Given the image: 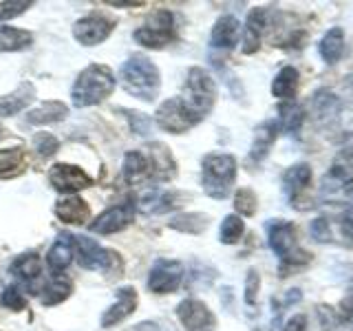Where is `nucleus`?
Segmentation results:
<instances>
[{
    "mask_svg": "<svg viewBox=\"0 0 353 331\" xmlns=\"http://www.w3.org/2000/svg\"><path fill=\"white\" fill-rule=\"evenodd\" d=\"M327 177L340 185L351 179L353 177V148H342L336 152L334 161H331V166H329Z\"/></svg>",
    "mask_w": 353,
    "mask_h": 331,
    "instance_id": "obj_31",
    "label": "nucleus"
},
{
    "mask_svg": "<svg viewBox=\"0 0 353 331\" xmlns=\"http://www.w3.org/2000/svg\"><path fill=\"white\" fill-rule=\"evenodd\" d=\"M150 154L148 157V168H150V179L154 181H170L176 174V163L172 152L163 146V143H154V146L148 148Z\"/></svg>",
    "mask_w": 353,
    "mask_h": 331,
    "instance_id": "obj_19",
    "label": "nucleus"
},
{
    "mask_svg": "<svg viewBox=\"0 0 353 331\" xmlns=\"http://www.w3.org/2000/svg\"><path fill=\"white\" fill-rule=\"evenodd\" d=\"M338 230L345 239L353 241V203L342 210V214L338 217Z\"/></svg>",
    "mask_w": 353,
    "mask_h": 331,
    "instance_id": "obj_42",
    "label": "nucleus"
},
{
    "mask_svg": "<svg viewBox=\"0 0 353 331\" xmlns=\"http://www.w3.org/2000/svg\"><path fill=\"white\" fill-rule=\"evenodd\" d=\"M29 7H31V3H0V22L20 16L22 11Z\"/></svg>",
    "mask_w": 353,
    "mask_h": 331,
    "instance_id": "obj_43",
    "label": "nucleus"
},
{
    "mask_svg": "<svg viewBox=\"0 0 353 331\" xmlns=\"http://www.w3.org/2000/svg\"><path fill=\"white\" fill-rule=\"evenodd\" d=\"M234 210L239 212V217H254L259 210V197L252 188H239L234 194Z\"/></svg>",
    "mask_w": 353,
    "mask_h": 331,
    "instance_id": "obj_36",
    "label": "nucleus"
},
{
    "mask_svg": "<svg viewBox=\"0 0 353 331\" xmlns=\"http://www.w3.org/2000/svg\"><path fill=\"white\" fill-rule=\"evenodd\" d=\"M33 148H36L42 157H51V154H55V150L60 148V141L53 135H49V132H40V135H36V139H33Z\"/></svg>",
    "mask_w": 353,
    "mask_h": 331,
    "instance_id": "obj_40",
    "label": "nucleus"
},
{
    "mask_svg": "<svg viewBox=\"0 0 353 331\" xmlns=\"http://www.w3.org/2000/svg\"><path fill=\"white\" fill-rule=\"evenodd\" d=\"M73 257H77V263L84 270H102L106 272L110 263H115V254L110 250H104L97 241L88 237H73Z\"/></svg>",
    "mask_w": 353,
    "mask_h": 331,
    "instance_id": "obj_9",
    "label": "nucleus"
},
{
    "mask_svg": "<svg viewBox=\"0 0 353 331\" xmlns=\"http://www.w3.org/2000/svg\"><path fill=\"white\" fill-rule=\"evenodd\" d=\"M259 290H261V274L250 268L245 276V305L254 307L259 303Z\"/></svg>",
    "mask_w": 353,
    "mask_h": 331,
    "instance_id": "obj_39",
    "label": "nucleus"
},
{
    "mask_svg": "<svg viewBox=\"0 0 353 331\" xmlns=\"http://www.w3.org/2000/svg\"><path fill=\"white\" fill-rule=\"evenodd\" d=\"M73 261V237L71 234H60L58 241L53 243L49 254H47V265L51 272H62L71 265Z\"/></svg>",
    "mask_w": 353,
    "mask_h": 331,
    "instance_id": "obj_27",
    "label": "nucleus"
},
{
    "mask_svg": "<svg viewBox=\"0 0 353 331\" xmlns=\"http://www.w3.org/2000/svg\"><path fill=\"white\" fill-rule=\"evenodd\" d=\"M132 217H135V203L132 201L110 205L108 210H104V212L93 221L91 230L95 232V234H115V232H121L130 223Z\"/></svg>",
    "mask_w": 353,
    "mask_h": 331,
    "instance_id": "obj_12",
    "label": "nucleus"
},
{
    "mask_svg": "<svg viewBox=\"0 0 353 331\" xmlns=\"http://www.w3.org/2000/svg\"><path fill=\"white\" fill-rule=\"evenodd\" d=\"M119 82L126 88V93L143 99V102H152L159 93V71L146 55L128 58L121 66Z\"/></svg>",
    "mask_w": 353,
    "mask_h": 331,
    "instance_id": "obj_3",
    "label": "nucleus"
},
{
    "mask_svg": "<svg viewBox=\"0 0 353 331\" xmlns=\"http://www.w3.org/2000/svg\"><path fill=\"white\" fill-rule=\"evenodd\" d=\"M241 38V22L236 16H221L212 31H210V47L230 51L239 44Z\"/></svg>",
    "mask_w": 353,
    "mask_h": 331,
    "instance_id": "obj_18",
    "label": "nucleus"
},
{
    "mask_svg": "<svg viewBox=\"0 0 353 331\" xmlns=\"http://www.w3.org/2000/svg\"><path fill=\"white\" fill-rule=\"evenodd\" d=\"M176 316H179L185 331H216V316L203 301L199 298H185L176 307Z\"/></svg>",
    "mask_w": 353,
    "mask_h": 331,
    "instance_id": "obj_8",
    "label": "nucleus"
},
{
    "mask_svg": "<svg viewBox=\"0 0 353 331\" xmlns=\"http://www.w3.org/2000/svg\"><path fill=\"white\" fill-rule=\"evenodd\" d=\"M128 117H130V124H132V130L137 132V135H148V128H150V119L143 115V113H132V110H126Z\"/></svg>",
    "mask_w": 353,
    "mask_h": 331,
    "instance_id": "obj_44",
    "label": "nucleus"
},
{
    "mask_svg": "<svg viewBox=\"0 0 353 331\" xmlns=\"http://www.w3.org/2000/svg\"><path fill=\"white\" fill-rule=\"evenodd\" d=\"M110 31H113V22L102 16H86L75 22L73 36L77 42H82L84 47H95V44L104 42Z\"/></svg>",
    "mask_w": 353,
    "mask_h": 331,
    "instance_id": "obj_14",
    "label": "nucleus"
},
{
    "mask_svg": "<svg viewBox=\"0 0 353 331\" xmlns=\"http://www.w3.org/2000/svg\"><path fill=\"white\" fill-rule=\"evenodd\" d=\"M154 121H157L159 128H163L165 132L181 135V132H188L190 128H194L201 119L181 102V97H170L157 108Z\"/></svg>",
    "mask_w": 353,
    "mask_h": 331,
    "instance_id": "obj_6",
    "label": "nucleus"
},
{
    "mask_svg": "<svg viewBox=\"0 0 353 331\" xmlns=\"http://www.w3.org/2000/svg\"><path fill=\"white\" fill-rule=\"evenodd\" d=\"M268 245L281 261V276H290L312 263V254L298 248L296 225L287 219H272L268 223Z\"/></svg>",
    "mask_w": 353,
    "mask_h": 331,
    "instance_id": "obj_1",
    "label": "nucleus"
},
{
    "mask_svg": "<svg viewBox=\"0 0 353 331\" xmlns=\"http://www.w3.org/2000/svg\"><path fill=\"white\" fill-rule=\"evenodd\" d=\"M312 177H314V170L307 161H298L290 166V168L283 172V179H281V190L287 197V201L294 203L296 199L307 190V185L312 183Z\"/></svg>",
    "mask_w": 353,
    "mask_h": 331,
    "instance_id": "obj_16",
    "label": "nucleus"
},
{
    "mask_svg": "<svg viewBox=\"0 0 353 331\" xmlns=\"http://www.w3.org/2000/svg\"><path fill=\"white\" fill-rule=\"evenodd\" d=\"M11 272H14V276L25 283L27 287H36V281L40 279L42 274V261L36 257V254H22V257H18L14 263H11Z\"/></svg>",
    "mask_w": 353,
    "mask_h": 331,
    "instance_id": "obj_26",
    "label": "nucleus"
},
{
    "mask_svg": "<svg viewBox=\"0 0 353 331\" xmlns=\"http://www.w3.org/2000/svg\"><path fill=\"white\" fill-rule=\"evenodd\" d=\"M31 42H33V36L25 29H16V27L0 29V51H20V49H27Z\"/></svg>",
    "mask_w": 353,
    "mask_h": 331,
    "instance_id": "obj_33",
    "label": "nucleus"
},
{
    "mask_svg": "<svg viewBox=\"0 0 353 331\" xmlns=\"http://www.w3.org/2000/svg\"><path fill=\"white\" fill-rule=\"evenodd\" d=\"M135 307H137V292L132 287H121V290H117V303L110 305L102 316V327L108 329L113 325H119L121 320L135 312Z\"/></svg>",
    "mask_w": 353,
    "mask_h": 331,
    "instance_id": "obj_20",
    "label": "nucleus"
},
{
    "mask_svg": "<svg viewBox=\"0 0 353 331\" xmlns=\"http://www.w3.org/2000/svg\"><path fill=\"white\" fill-rule=\"evenodd\" d=\"M345 29L342 27H329L323 38L318 40V55L323 58L327 66H334L345 55Z\"/></svg>",
    "mask_w": 353,
    "mask_h": 331,
    "instance_id": "obj_21",
    "label": "nucleus"
},
{
    "mask_svg": "<svg viewBox=\"0 0 353 331\" xmlns=\"http://www.w3.org/2000/svg\"><path fill=\"white\" fill-rule=\"evenodd\" d=\"M49 181L55 190L66 192V194L84 190V188L93 183L91 177H88L82 168H77V166H71V163H55L49 170Z\"/></svg>",
    "mask_w": 353,
    "mask_h": 331,
    "instance_id": "obj_11",
    "label": "nucleus"
},
{
    "mask_svg": "<svg viewBox=\"0 0 353 331\" xmlns=\"http://www.w3.org/2000/svg\"><path fill=\"white\" fill-rule=\"evenodd\" d=\"M33 95H36L33 84H20L14 93L0 97V115L11 117V115L20 113V110H25L33 102Z\"/></svg>",
    "mask_w": 353,
    "mask_h": 331,
    "instance_id": "obj_25",
    "label": "nucleus"
},
{
    "mask_svg": "<svg viewBox=\"0 0 353 331\" xmlns=\"http://www.w3.org/2000/svg\"><path fill=\"white\" fill-rule=\"evenodd\" d=\"M309 234H312V239L316 243H323V245L334 241V230H331V223L327 217L312 219V223H309Z\"/></svg>",
    "mask_w": 353,
    "mask_h": 331,
    "instance_id": "obj_37",
    "label": "nucleus"
},
{
    "mask_svg": "<svg viewBox=\"0 0 353 331\" xmlns=\"http://www.w3.org/2000/svg\"><path fill=\"white\" fill-rule=\"evenodd\" d=\"M298 86H301V73H298L296 66L287 64L274 75L272 80V95L281 102H292L298 95Z\"/></svg>",
    "mask_w": 353,
    "mask_h": 331,
    "instance_id": "obj_22",
    "label": "nucleus"
},
{
    "mask_svg": "<svg viewBox=\"0 0 353 331\" xmlns=\"http://www.w3.org/2000/svg\"><path fill=\"white\" fill-rule=\"evenodd\" d=\"M307 323H309L307 314H294L285 320L283 331H307Z\"/></svg>",
    "mask_w": 353,
    "mask_h": 331,
    "instance_id": "obj_45",
    "label": "nucleus"
},
{
    "mask_svg": "<svg viewBox=\"0 0 353 331\" xmlns=\"http://www.w3.org/2000/svg\"><path fill=\"white\" fill-rule=\"evenodd\" d=\"M3 305L9 307V309H14V312H20V309L27 307V298L14 285V287H7V290L3 292Z\"/></svg>",
    "mask_w": 353,
    "mask_h": 331,
    "instance_id": "obj_41",
    "label": "nucleus"
},
{
    "mask_svg": "<svg viewBox=\"0 0 353 331\" xmlns=\"http://www.w3.org/2000/svg\"><path fill=\"white\" fill-rule=\"evenodd\" d=\"M115 91V75L106 64H91L84 69L73 84V104L77 108L82 106H93L106 99L110 93Z\"/></svg>",
    "mask_w": 353,
    "mask_h": 331,
    "instance_id": "obj_4",
    "label": "nucleus"
},
{
    "mask_svg": "<svg viewBox=\"0 0 353 331\" xmlns=\"http://www.w3.org/2000/svg\"><path fill=\"white\" fill-rule=\"evenodd\" d=\"M243 232H245V221H243L239 214H228L223 221H221L219 239L223 245H234V243L241 241Z\"/></svg>",
    "mask_w": 353,
    "mask_h": 331,
    "instance_id": "obj_35",
    "label": "nucleus"
},
{
    "mask_svg": "<svg viewBox=\"0 0 353 331\" xmlns=\"http://www.w3.org/2000/svg\"><path fill=\"white\" fill-rule=\"evenodd\" d=\"M124 179L126 183L135 185L143 179H150V168H148V157L141 150H130L124 157Z\"/></svg>",
    "mask_w": 353,
    "mask_h": 331,
    "instance_id": "obj_28",
    "label": "nucleus"
},
{
    "mask_svg": "<svg viewBox=\"0 0 353 331\" xmlns=\"http://www.w3.org/2000/svg\"><path fill=\"white\" fill-rule=\"evenodd\" d=\"M281 135V128H279V121L276 119H265L256 126L254 130V139H252V146H250V161L252 163H261L265 157L270 154V150L274 148L276 139Z\"/></svg>",
    "mask_w": 353,
    "mask_h": 331,
    "instance_id": "obj_17",
    "label": "nucleus"
},
{
    "mask_svg": "<svg viewBox=\"0 0 353 331\" xmlns=\"http://www.w3.org/2000/svg\"><path fill=\"white\" fill-rule=\"evenodd\" d=\"M66 115H69V108H66L62 102H47V104H42L40 108L36 110H31V113L27 115V121L29 124H53V121H60L64 119Z\"/></svg>",
    "mask_w": 353,
    "mask_h": 331,
    "instance_id": "obj_32",
    "label": "nucleus"
},
{
    "mask_svg": "<svg viewBox=\"0 0 353 331\" xmlns=\"http://www.w3.org/2000/svg\"><path fill=\"white\" fill-rule=\"evenodd\" d=\"M22 159H25V154H22L20 148H16V150H11V148L0 150V177L16 172L22 166Z\"/></svg>",
    "mask_w": 353,
    "mask_h": 331,
    "instance_id": "obj_38",
    "label": "nucleus"
},
{
    "mask_svg": "<svg viewBox=\"0 0 353 331\" xmlns=\"http://www.w3.org/2000/svg\"><path fill=\"white\" fill-rule=\"evenodd\" d=\"M42 292H44L42 298H40L42 305L44 307H53V305L62 303L64 298H69V294H71V281L62 279V276H53L51 283L44 287Z\"/></svg>",
    "mask_w": 353,
    "mask_h": 331,
    "instance_id": "obj_34",
    "label": "nucleus"
},
{
    "mask_svg": "<svg viewBox=\"0 0 353 331\" xmlns=\"http://www.w3.org/2000/svg\"><path fill=\"white\" fill-rule=\"evenodd\" d=\"M210 225V217L203 212H183L170 219V228L183 234H203Z\"/></svg>",
    "mask_w": 353,
    "mask_h": 331,
    "instance_id": "obj_30",
    "label": "nucleus"
},
{
    "mask_svg": "<svg viewBox=\"0 0 353 331\" xmlns=\"http://www.w3.org/2000/svg\"><path fill=\"white\" fill-rule=\"evenodd\" d=\"M135 38L141 47L148 49H161L174 38V18L168 9H161L152 14L146 22V27H139L135 31Z\"/></svg>",
    "mask_w": 353,
    "mask_h": 331,
    "instance_id": "obj_7",
    "label": "nucleus"
},
{
    "mask_svg": "<svg viewBox=\"0 0 353 331\" xmlns=\"http://www.w3.org/2000/svg\"><path fill=\"white\" fill-rule=\"evenodd\" d=\"M342 192H345V197L349 199V201H353V177L349 181L342 183Z\"/></svg>",
    "mask_w": 353,
    "mask_h": 331,
    "instance_id": "obj_46",
    "label": "nucleus"
},
{
    "mask_svg": "<svg viewBox=\"0 0 353 331\" xmlns=\"http://www.w3.org/2000/svg\"><path fill=\"white\" fill-rule=\"evenodd\" d=\"M216 97H219V86L214 82V77L205 69H201V66H192L185 77L181 102L190 108L199 119H203L210 110L214 108Z\"/></svg>",
    "mask_w": 353,
    "mask_h": 331,
    "instance_id": "obj_5",
    "label": "nucleus"
},
{
    "mask_svg": "<svg viewBox=\"0 0 353 331\" xmlns=\"http://www.w3.org/2000/svg\"><path fill=\"white\" fill-rule=\"evenodd\" d=\"M55 214H58L64 223H86V219L91 212H88L86 201H82V199H77V197H69L55 203Z\"/></svg>",
    "mask_w": 353,
    "mask_h": 331,
    "instance_id": "obj_29",
    "label": "nucleus"
},
{
    "mask_svg": "<svg viewBox=\"0 0 353 331\" xmlns=\"http://www.w3.org/2000/svg\"><path fill=\"white\" fill-rule=\"evenodd\" d=\"M185 194L181 192H168V190H148L139 197L137 210L143 214H163L170 212V210L183 205Z\"/></svg>",
    "mask_w": 353,
    "mask_h": 331,
    "instance_id": "obj_15",
    "label": "nucleus"
},
{
    "mask_svg": "<svg viewBox=\"0 0 353 331\" xmlns=\"http://www.w3.org/2000/svg\"><path fill=\"white\" fill-rule=\"evenodd\" d=\"M183 265L179 261L161 259L154 263V268L150 270L148 276V290L154 294H172L179 290V285L183 281Z\"/></svg>",
    "mask_w": 353,
    "mask_h": 331,
    "instance_id": "obj_10",
    "label": "nucleus"
},
{
    "mask_svg": "<svg viewBox=\"0 0 353 331\" xmlns=\"http://www.w3.org/2000/svg\"><path fill=\"white\" fill-rule=\"evenodd\" d=\"M236 170L239 163L234 154L228 152H214L203 157L201 163V185L208 197L212 199H225L230 197L232 188H234L236 181Z\"/></svg>",
    "mask_w": 353,
    "mask_h": 331,
    "instance_id": "obj_2",
    "label": "nucleus"
},
{
    "mask_svg": "<svg viewBox=\"0 0 353 331\" xmlns=\"http://www.w3.org/2000/svg\"><path fill=\"white\" fill-rule=\"evenodd\" d=\"M279 128L285 132V135L296 137L301 132L303 124H305V108L292 99V102H281L279 104Z\"/></svg>",
    "mask_w": 353,
    "mask_h": 331,
    "instance_id": "obj_24",
    "label": "nucleus"
},
{
    "mask_svg": "<svg viewBox=\"0 0 353 331\" xmlns=\"http://www.w3.org/2000/svg\"><path fill=\"white\" fill-rule=\"evenodd\" d=\"M265 29H268V9L254 7L248 14L245 27H243V36H241L243 55H254L261 49V40H263Z\"/></svg>",
    "mask_w": 353,
    "mask_h": 331,
    "instance_id": "obj_13",
    "label": "nucleus"
},
{
    "mask_svg": "<svg viewBox=\"0 0 353 331\" xmlns=\"http://www.w3.org/2000/svg\"><path fill=\"white\" fill-rule=\"evenodd\" d=\"M309 106H312V115L318 121H327L331 117H336L342 110L340 97L331 91V88H318V91H314Z\"/></svg>",
    "mask_w": 353,
    "mask_h": 331,
    "instance_id": "obj_23",
    "label": "nucleus"
}]
</instances>
